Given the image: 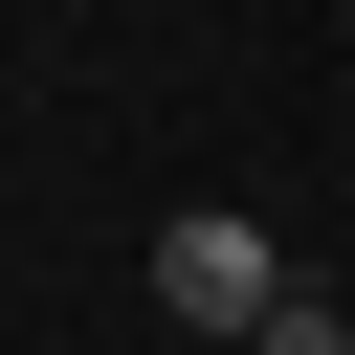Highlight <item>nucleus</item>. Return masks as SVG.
<instances>
[{
    "label": "nucleus",
    "instance_id": "obj_1",
    "mask_svg": "<svg viewBox=\"0 0 355 355\" xmlns=\"http://www.w3.org/2000/svg\"><path fill=\"white\" fill-rule=\"evenodd\" d=\"M266 288H288V244H266L244 200H178V222H155V311H178V333H222V355H244V333H266Z\"/></svg>",
    "mask_w": 355,
    "mask_h": 355
},
{
    "label": "nucleus",
    "instance_id": "obj_2",
    "mask_svg": "<svg viewBox=\"0 0 355 355\" xmlns=\"http://www.w3.org/2000/svg\"><path fill=\"white\" fill-rule=\"evenodd\" d=\"M244 355H355V311H333V288H266V333H244Z\"/></svg>",
    "mask_w": 355,
    "mask_h": 355
}]
</instances>
